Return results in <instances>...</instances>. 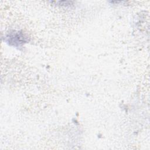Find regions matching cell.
<instances>
[{
	"label": "cell",
	"mask_w": 150,
	"mask_h": 150,
	"mask_svg": "<svg viewBox=\"0 0 150 150\" xmlns=\"http://www.w3.org/2000/svg\"><path fill=\"white\" fill-rule=\"evenodd\" d=\"M8 39H11V40H10L11 43H13V45L15 46H19L20 44L23 43L24 42L26 41L25 38L22 34H19V32L15 33H14V37H11V38H8Z\"/></svg>",
	"instance_id": "1"
}]
</instances>
